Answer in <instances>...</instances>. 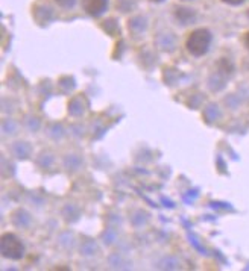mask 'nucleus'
I'll list each match as a JSON object with an SVG mask.
<instances>
[{
	"label": "nucleus",
	"mask_w": 249,
	"mask_h": 271,
	"mask_svg": "<svg viewBox=\"0 0 249 271\" xmlns=\"http://www.w3.org/2000/svg\"><path fill=\"white\" fill-rule=\"evenodd\" d=\"M247 16H249V11H247Z\"/></svg>",
	"instance_id": "6e6552de"
},
{
	"label": "nucleus",
	"mask_w": 249,
	"mask_h": 271,
	"mask_svg": "<svg viewBox=\"0 0 249 271\" xmlns=\"http://www.w3.org/2000/svg\"><path fill=\"white\" fill-rule=\"evenodd\" d=\"M82 7L87 14L93 17L102 16L108 8V0H82Z\"/></svg>",
	"instance_id": "7ed1b4c3"
},
{
	"label": "nucleus",
	"mask_w": 249,
	"mask_h": 271,
	"mask_svg": "<svg viewBox=\"0 0 249 271\" xmlns=\"http://www.w3.org/2000/svg\"><path fill=\"white\" fill-rule=\"evenodd\" d=\"M210 44H211V32L204 28L194 29L185 41V47L188 53L193 56H204L208 52Z\"/></svg>",
	"instance_id": "f257e3e1"
},
{
	"label": "nucleus",
	"mask_w": 249,
	"mask_h": 271,
	"mask_svg": "<svg viewBox=\"0 0 249 271\" xmlns=\"http://www.w3.org/2000/svg\"><path fill=\"white\" fill-rule=\"evenodd\" d=\"M222 2H225L228 5H240V4L244 2V0H222Z\"/></svg>",
	"instance_id": "39448f33"
},
{
	"label": "nucleus",
	"mask_w": 249,
	"mask_h": 271,
	"mask_svg": "<svg viewBox=\"0 0 249 271\" xmlns=\"http://www.w3.org/2000/svg\"><path fill=\"white\" fill-rule=\"evenodd\" d=\"M154 2H161V0H154Z\"/></svg>",
	"instance_id": "0eeeda50"
},
{
	"label": "nucleus",
	"mask_w": 249,
	"mask_h": 271,
	"mask_svg": "<svg viewBox=\"0 0 249 271\" xmlns=\"http://www.w3.org/2000/svg\"><path fill=\"white\" fill-rule=\"evenodd\" d=\"M55 2H57L60 7H63V8H72V7L75 5L76 0H55Z\"/></svg>",
	"instance_id": "20e7f679"
},
{
	"label": "nucleus",
	"mask_w": 249,
	"mask_h": 271,
	"mask_svg": "<svg viewBox=\"0 0 249 271\" xmlns=\"http://www.w3.org/2000/svg\"><path fill=\"white\" fill-rule=\"evenodd\" d=\"M0 251H2L4 257L19 260L25 256V245L17 235L4 233L2 239H0Z\"/></svg>",
	"instance_id": "f03ea898"
},
{
	"label": "nucleus",
	"mask_w": 249,
	"mask_h": 271,
	"mask_svg": "<svg viewBox=\"0 0 249 271\" xmlns=\"http://www.w3.org/2000/svg\"><path fill=\"white\" fill-rule=\"evenodd\" d=\"M244 44H246V47L249 49V32L244 35Z\"/></svg>",
	"instance_id": "423d86ee"
}]
</instances>
